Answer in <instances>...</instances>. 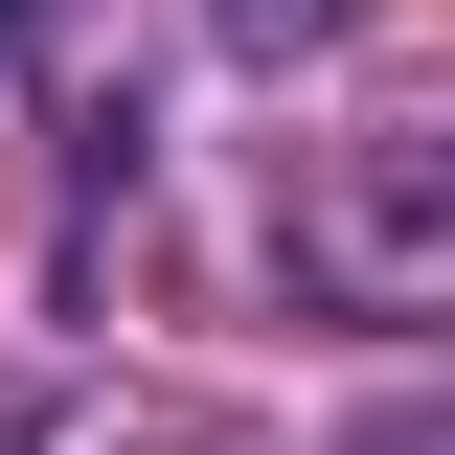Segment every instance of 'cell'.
<instances>
[{
  "label": "cell",
  "mask_w": 455,
  "mask_h": 455,
  "mask_svg": "<svg viewBox=\"0 0 455 455\" xmlns=\"http://www.w3.org/2000/svg\"><path fill=\"white\" fill-rule=\"evenodd\" d=\"M296 274L341 319H455V114L433 137H341L296 182Z\"/></svg>",
  "instance_id": "cell-1"
},
{
  "label": "cell",
  "mask_w": 455,
  "mask_h": 455,
  "mask_svg": "<svg viewBox=\"0 0 455 455\" xmlns=\"http://www.w3.org/2000/svg\"><path fill=\"white\" fill-rule=\"evenodd\" d=\"M387 455H455V410H410V433H387Z\"/></svg>",
  "instance_id": "cell-2"
},
{
  "label": "cell",
  "mask_w": 455,
  "mask_h": 455,
  "mask_svg": "<svg viewBox=\"0 0 455 455\" xmlns=\"http://www.w3.org/2000/svg\"><path fill=\"white\" fill-rule=\"evenodd\" d=\"M0 23H23V0H0Z\"/></svg>",
  "instance_id": "cell-3"
}]
</instances>
